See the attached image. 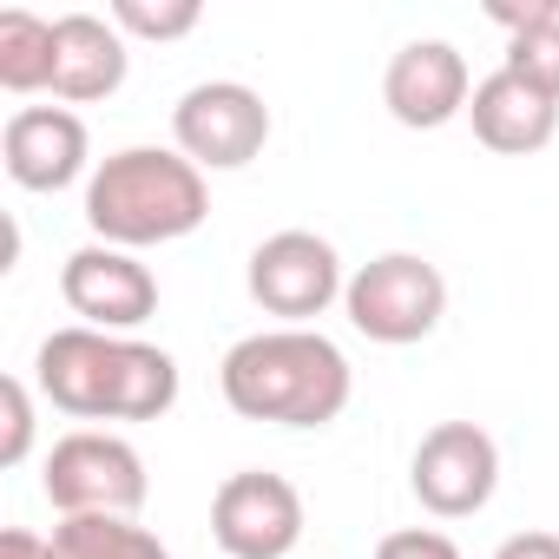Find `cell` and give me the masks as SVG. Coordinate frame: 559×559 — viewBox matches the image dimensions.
<instances>
[{
  "mask_svg": "<svg viewBox=\"0 0 559 559\" xmlns=\"http://www.w3.org/2000/svg\"><path fill=\"white\" fill-rule=\"evenodd\" d=\"M343 317L356 336L382 343V349H408L421 336L441 330L448 317V276L415 257V250H389V257H369L356 276H349V290H343Z\"/></svg>",
  "mask_w": 559,
  "mask_h": 559,
  "instance_id": "3957f363",
  "label": "cell"
},
{
  "mask_svg": "<svg viewBox=\"0 0 559 559\" xmlns=\"http://www.w3.org/2000/svg\"><path fill=\"white\" fill-rule=\"evenodd\" d=\"M0 408H8V435H0V467H21L34 454V389L21 376L0 382Z\"/></svg>",
  "mask_w": 559,
  "mask_h": 559,
  "instance_id": "d6986e66",
  "label": "cell"
},
{
  "mask_svg": "<svg viewBox=\"0 0 559 559\" xmlns=\"http://www.w3.org/2000/svg\"><path fill=\"white\" fill-rule=\"evenodd\" d=\"M0 559H60V546L27 533V526H8V533H0Z\"/></svg>",
  "mask_w": 559,
  "mask_h": 559,
  "instance_id": "603a6c76",
  "label": "cell"
},
{
  "mask_svg": "<svg viewBox=\"0 0 559 559\" xmlns=\"http://www.w3.org/2000/svg\"><path fill=\"white\" fill-rule=\"evenodd\" d=\"M211 217V185L178 145H126L86 178V230L112 250L178 243Z\"/></svg>",
  "mask_w": 559,
  "mask_h": 559,
  "instance_id": "7a4b0ae2",
  "label": "cell"
},
{
  "mask_svg": "<svg viewBox=\"0 0 559 559\" xmlns=\"http://www.w3.org/2000/svg\"><path fill=\"white\" fill-rule=\"evenodd\" d=\"M217 389H224L230 415H243V421L330 428L349 408L356 376H349V356L323 330H257L224 349Z\"/></svg>",
  "mask_w": 559,
  "mask_h": 559,
  "instance_id": "6da1fadb",
  "label": "cell"
},
{
  "mask_svg": "<svg viewBox=\"0 0 559 559\" xmlns=\"http://www.w3.org/2000/svg\"><path fill=\"white\" fill-rule=\"evenodd\" d=\"M467 126H474V139H480L487 152H500V158H533V152H546L552 132H559V99H546L539 86H526V80H513V73L500 67V73H487V80L474 86Z\"/></svg>",
  "mask_w": 559,
  "mask_h": 559,
  "instance_id": "5bb4252c",
  "label": "cell"
},
{
  "mask_svg": "<svg viewBox=\"0 0 559 559\" xmlns=\"http://www.w3.org/2000/svg\"><path fill=\"white\" fill-rule=\"evenodd\" d=\"M487 21H493V27H507V40H513V34H526V27L559 21V0H493Z\"/></svg>",
  "mask_w": 559,
  "mask_h": 559,
  "instance_id": "44dd1931",
  "label": "cell"
},
{
  "mask_svg": "<svg viewBox=\"0 0 559 559\" xmlns=\"http://www.w3.org/2000/svg\"><path fill=\"white\" fill-rule=\"evenodd\" d=\"M467 99H474V80L454 40H408L382 73V106L408 132H441L448 119L467 112Z\"/></svg>",
  "mask_w": 559,
  "mask_h": 559,
  "instance_id": "8fae6325",
  "label": "cell"
},
{
  "mask_svg": "<svg viewBox=\"0 0 559 559\" xmlns=\"http://www.w3.org/2000/svg\"><path fill=\"white\" fill-rule=\"evenodd\" d=\"M408 487L435 520H467L500 487V448L480 421H435L408 461Z\"/></svg>",
  "mask_w": 559,
  "mask_h": 559,
  "instance_id": "52a82bcc",
  "label": "cell"
},
{
  "mask_svg": "<svg viewBox=\"0 0 559 559\" xmlns=\"http://www.w3.org/2000/svg\"><path fill=\"white\" fill-rule=\"evenodd\" d=\"M171 139L198 171H243L270 145V106L243 80H204L171 106Z\"/></svg>",
  "mask_w": 559,
  "mask_h": 559,
  "instance_id": "8992f818",
  "label": "cell"
},
{
  "mask_svg": "<svg viewBox=\"0 0 559 559\" xmlns=\"http://www.w3.org/2000/svg\"><path fill=\"white\" fill-rule=\"evenodd\" d=\"M0 86L14 99L53 93V21H40L27 8L0 14Z\"/></svg>",
  "mask_w": 559,
  "mask_h": 559,
  "instance_id": "9a60e30c",
  "label": "cell"
},
{
  "mask_svg": "<svg viewBox=\"0 0 559 559\" xmlns=\"http://www.w3.org/2000/svg\"><path fill=\"white\" fill-rule=\"evenodd\" d=\"M211 539L224 559H290L304 539V493L284 474L243 467L211 493Z\"/></svg>",
  "mask_w": 559,
  "mask_h": 559,
  "instance_id": "ba28073f",
  "label": "cell"
},
{
  "mask_svg": "<svg viewBox=\"0 0 559 559\" xmlns=\"http://www.w3.org/2000/svg\"><path fill=\"white\" fill-rule=\"evenodd\" d=\"M119 356H126V336L67 323V330H53L40 343L34 382H40V395L60 415H73V421H112V408H119Z\"/></svg>",
  "mask_w": 559,
  "mask_h": 559,
  "instance_id": "30bf717a",
  "label": "cell"
},
{
  "mask_svg": "<svg viewBox=\"0 0 559 559\" xmlns=\"http://www.w3.org/2000/svg\"><path fill=\"white\" fill-rule=\"evenodd\" d=\"M132 53L112 14H60L53 21V99L60 106H99L126 86Z\"/></svg>",
  "mask_w": 559,
  "mask_h": 559,
  "instance_id": "4fadbf2b",
  "label": "cell"
},
{
  "mask_svg": "<svg viewBox=\"0 0 559 559\" xmlns=\"http://www.w3.org/2000/svg\"><path fill=\"white\" fill-rule=\"evenodd\" d=\"M53 546L60 559H171L165 539L139 520H119V513H80V520H60L53 526Z\"/></svg>",
  "mask_w": 559,
  "mask_h": 559,
  "instance_id": "2e32d148",
  "label": "cell"
},
{
  "mask_svg": "<svg viewBox=\"0 0 559 559\" xmlns=\"http://www.w3.org/2000/svg\"><path fill=\"white\" fill-rule=\"evenodd\" d=\"M112 27L126 34V40H185V34H198V21H204V8L198 0H112Z\"/></svg>",
  "mask_w": 559,
  "mask_h": 559,
  "instance_id": "e0dca14e",
  "label": "cell"
},
{
  "mask_svg": "<svg viewBox=\"0 0 559 559\" xmlns=\"http://www.w3.org/2000/svg\"><path fill=\"white\" fill-rule=\"evenodd\" d=\"M376 559H461V546L448 533H435V526H402V533H389L376 546Z\"/></svg>",
  "mask_w": 559,
  "mask_h": 559,
  "instance_id": "ffe728a7",
  "label": "cell"
},
{
  "mask_svg": "<svg viewBox=\"0 0 559 559\" xmlns=\"http://www.w3.org/2000/svg\"><path fill=\"white\" fill-rule=\"evenodd\" d=\"M493 559H559V533H539V526H526V533L500 539V552H493Z\"/></svg>",
  "mask_w": 559,
  "mask_h": 559,
  "instance_id": "7402d4cb",
  "label": "cell"
},
{
  "mask_svg": "<svg viewBox=\"0 0 559 559\" xmlns=\"http://www.w3.org/2000/svg\"><path fill=\"white\" fill-rule=\"evenodd\" d=\"M513 80H526V86H539L546 99H559V21H546V27H526V34H513L507 40V60H500Z\"/></svg>",
  "mask_w": 559,
  "mask_h": 559,
  "instance_id": "ac0fdd59",
  "label": "cell"
},
{
  "mask_svg": "<svg viewBox=\"0 0 559 559\" xmlns=\"http://www.w3.org/2000/svg\"><path fill=\"white\" fill-rule=\"evenodd\" d=\"M60 297L86 330L106 336H132L158 317V276L139 263V250H112V243H80L60 270Z\"/></svg>",
  "mask_w": 559,
  "mask_h": 559,
  "instance_id": "9c48e42d",
  "label": "cell"
},
{
  "mask_svg": "<svg viewBox=\"0 0 559 559\" xmlns=\"http://www.w3.org/2000/svg\"><path fill=\"white\" fill-rule=\"evenodd\" d=\"M243 290L263 317H276V330H310V317H323L330 304H343L349 276L330 237L317 230H276L250 250Z\"/></svg>",
  "mask_w": 559,
  "mask_h": 559,
  "instance_id": "5b68a950",
  "label": "cell"
},
{
  "mask_svg": "<svg viewBox=\"0 0 559 559\" xmlns=\"http://www.w3.org/2000/svg\"><path fill=\"white\" fill-rule=\"evenodd\" d=\"M93 139L73 106H21L0 132V165L21 191H67L86 178Z\"/></svg>",
  "mask_w": 559,
  "mask_h": 559,
  "instance_id": "7c38bea8",
  "label": "cell"
},
{
  "mask_svg": "<svg viewBox=\"0 0 559 559\" xmlns=\"http://www.w3.org/2000/svg\"><path fill=\"white\" fill-rule=\"evenodd\" d=\"M40 487H47L60 520H80V513L139 520V507H145V461L112 428H73V435H60L47 448Z\"/></svg>",
  "mask_w": 559,
  "mask_h": 559,
  "instance_id": "277c9868",
  "label": "cell"
}]
</instances>
